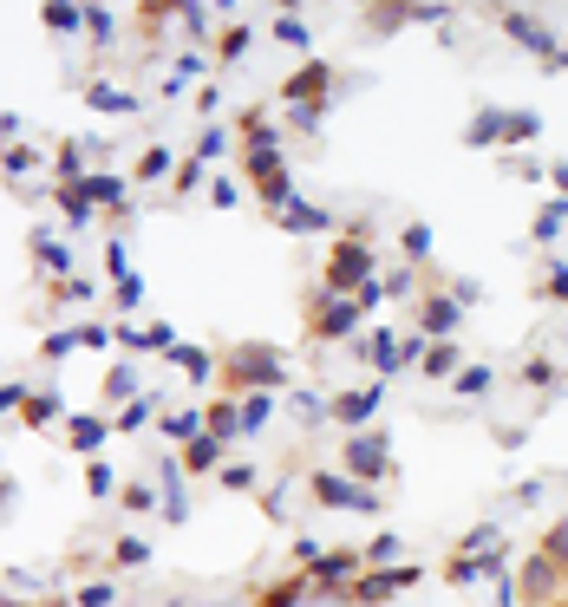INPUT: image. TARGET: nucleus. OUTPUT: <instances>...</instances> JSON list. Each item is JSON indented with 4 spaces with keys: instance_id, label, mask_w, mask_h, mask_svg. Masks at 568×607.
Here are the masks:
<instances>
[{
    "instance_id": "obj_1",
    "label": "nucleus",
    "mask_w": 568,
    "mask_h": 607,
    "mask_svg": "<svg viewBox=\"0 0 568 607\" xmlns=\"http://www.w3.org/2000/svg\"><path fill=\"white\" fill-rule=\"evenodd\" d=\"M386 431H353L347 438V451H340V464H347V477H360L366 490H373V483H386L392 477V451H386Z\"/></svg>"
},
{
    "instance_id": "obj_2",
    "label": "nucleus",
    "mask_w": 568,
    "mask_h": 607,
    "mask_svg": "<svg viewBox=\"0 0 568 607\" xmlns=\"http://www.w3.org/2000/svg\"><path fill=\"white\" fill-rule=\"evenodd\" d=\"M307 490H314L327 510H360V516H373V510H379V497L366 490L360 477H347V470H314V477H307Z\"/></svg>"
},
{
    "instance_id": "obj_3",
    "label": "nucleus",
    "mask_w": 568,
    "mask_h": 607,
    "mask_svg": "<svg viewBox=\"0 0 568 607\" xmlns=\"http://www.w3.org/2000/svg\"><path fill=\"white\" fill-rule=\"evenodd\" d=\"M503 33H510L516 46H529V53H542V59H562V40H555V33L542 27V14H529V7H510V14H503Z\"/></svg>"
},
{
    "instance_id": "obj_4",
    "label": "nucleus",
    "mask_w": 568,
    "mask_h": 607,
    "mask_svg": "<svg viewBox=\"0 0 568 607\" xmlns=\"http://www.w3.org/2000/svg\"><path fill=\"white\" fill-rule=\"evenodd\" d=\"M353 327H360V301H347V294H320V307H314V333L320 340H347Z\"/></svg>"
},
{
    "instance_id": "obj_5",
    "label": "nucleus",
    "mask_w": 568,
    "mask_h": 607,
    "mask_svg": "<svg viewBox=\"0 0 568 607\" xmlns=\"http://www.w3.org/2000/svg\"><path fill=\"white\" fill-rule=\"evenodd\" d=\"M399 588H418V562L412 568H386V575H353V601H360V607H379V601H386V594H399Z\"/></svg>"
},
{
    "instance_id": "obj_6",
    "label": "nucleus",
    "mask_w": 568,
    "mask_h": 607,
    "mask_svg": "<svg viewBox=\"0 0 568 607\" xmlns=\"http://www.w3.org/2000/svg\"><path fill=\"white\" fill-rule=\"evenodd\" d=\"M360 353H366V366H373V373H399V366H405V333L373 327V333H366V346H360Z\"/></svg>"
},
{
    "instance_id": "obj_7",
    "label": "nucleus",
    "mask_w": 568,
    "mask_h": 607,
    "mask_svg": "<svg viewBox=\"0 0 568 607\" xmlns=\"http://www.w3.org/2000/svg\"><path fill=\"white\" fill-rule=\"evenodd\" d=\"M458 314H464V307L451 301V294L418 301V333H425V340H451V333H458Z\"/></svg>"
},
{
    "instance_id": "obj_8",
    "label": "nucleus",
    "mask_w": 568,
    "mask_h": 607,
    "mask_svg": "<svg viewBox=\"0 0 568 607\" xmlns=\"http://www.w3.org/2000/svg\"><path fill=\"white\" fill-rule=\"evenodd\" d=\"M379 399H386V386H360V392H340V399H333V418H340V425H353V431H366V418L379 412Z\"/></svg>"
},
{
    "instance_id": "obj_9",
    "label": "nucleus",
    "mask_w": 568,
    "mask_h": 607,
    "mask_svg": "<svg viewBox=\"0 0 568 607\" xmlns=\"http://www.w3.org/2000/svg\"><path fill=\"white\" fill-rule=\"evenodd\" d=\"M516 588H523L529 601H555V594H562V568H555L549 555H536V562H523V575H516Z\"/></svg>"
},
{
    "instance_id": "obj_10",
    "label": "nucleus",
    "mask_w": 568,
    "mask_h": 607,
    "mask_svg": "<svg viewBox=\"0 0 568 607\" xmlns=\"http://www.w3.org/2000/svg\"><path fill=\"white\" fill-rule=\"evenodd\" d=\"M542 138V111L536 105H503V144H536Z\"/></svg>"
},
{
    "instance_id": "obj_11",
    "label": "nucleus",
    "mask_w": 568,
    "mask_h": 607,
    "mask_svg": "<svg viewBox=\"0 0 568 607\" xmlns=\"http://www.w3.org/2000/svg\"><path fill=\"white\" fill-rule=\"evenodd\" d=\"M327 79H333V72L320 66V59H307V66L294 72L288 85H281V98H294V105H301V98H307V105H320V92H327Z\"/></svg>"
},
{
    "instance_id": "obj_12",
    "label": "nucleus",
    "mask_w": 568,
    "mask_h": 607,
    "mask_svg": "<svg viewBox=\"0 0 568 607\" xmlns=\"http://www.w3.org/2000/svg\"><path fill=\"white\" fill-rule=\"evenodd\" d=\"M418 366H425L431 379H458V366H464V346H458V340H431Z\"/></svg>"
},
{
    "instance_id": "obj_13",
    "label": "nucleus",
    "mask_w": 568,
    "mask_h": 607,
    "mask_svg": "<svg viewBox=\"0 0 568 607\" xmlns=\"http://www.w3.org/2000/svg\"><path fill=\"white\" fill-rule=\"evenodd\" d=\"M281 229H294V235H301V229L327 235V229H333V216H327V209H320V203H301V196H294V203L281 209Z\"/></svg>"
},
{
    "instance_id": "obj_14",
    "label": "nucleus",
    "mask_w": 568,
    "mask_h": 607,
    "mask_svg": "<svg viewBox=\"0 0 568 607\" xmlns=\"http://www.w3.org/2000/svg\"><path fill=\"white\" fill-rule=\"evenodd\" d=\"M464 144H471V151H484V144H503V105H484L471 118V125H464Z\"/></svg>"
},
{
    "instance_id": "obj_15",
    "label": "nucleus",
    "mask_w": 568,
    "mask_h": 607,
    "mask_svg": "<svg viewBox=\"0 0 568 607\" xmlns=\"http://www.w3.org/2000/svg\"><path fill=\"white\" fill-rule=\"evenodd\" d=\"M562 229H568V203L555 196V203H542V216H536V242H542V249H555Z\"/></svg>"
},
{
    "instance_id": "obj_16",
    "label": "nucleus",
    "mask_w": 568,
    "mask_h": 607,
    "mask_svg": "<svg viewBox=\"0 0 568 607\" xmlns=\"http://www.w3.org/2000/svg\"><path fill=\"white\" fill-rule=\"evenodd\" d=\"M490 386H497V373H490V366H458V379H451V392H458V399H484Z\"/></svg>"
},
{
    "instance_id": "obj_17",
    "label": "nucleus",
    "mask_w": 568,
    "mask_h": 607,
    "mask_svg": "<svg viewBox=\"0 0 568 607\" xmlns=\"http://www.w3.org/2000/svg\"><path fill=\"white\" fill-rule=\"evenodd\" d=\"M275 40L294 46V53H307V46H314V27H307L301 14H281V20H275Z\"/></svg>"
},
{
    "instance_id": "obj_18",
    "label": "nucleus",
    "mask_w": 568,
    "mask_h": 607,
    "mask_svg": "<svg viewBox=\"0 0 568 607\" xmlns=\"http://www.w3.org/2000/svg\"><path fill=\"white\" fill-rule=\"evenodd\" d=\"M183 464H190V470H216V464H222V438H209V431H203V438H190Z\"/></svg>"
},
{
    "instance_id": "obj_19",
    "label": "nucleus",
    "mask_w": 568,
    "mask_h": 607,
    "mask_svg": "<svg viewBox=\"0 0 568 607\" xmlns=\"http://www.w3.org/2000/svg\"><path fill=\"white\" fill-rule=\"evenodd\" d=\"M105 418H72V451H98V444H105Z\"/></svg>"
},
{
    "instance_id": "obj_20",
    "label": "nucleus",
    "mask_w": 568,
    "mask_h": 607,
    "mask_svg": "<svg viewBox=\"0 0 568 607\" xmlns=\"http://www.w3.org/2000/svg\"><path fill=\"white\" fill-rule=\"evenodd\" d=\"M85 98H92L98 111H138V98L118 92V85H85Z\"/></svg>"
},
{
    "instance_id": "obj_21",
    "label": "nucleus",
    "mask_w": 568,
    "mask_h": 607,
    "mask_svg": "<svg viewBox=\"0 0 568 607\" xmlns=\"http://www.w3.org/2000/svg\"><path fill=\"white\" fill-rule=\"evenodd\" d=\"M268 418H275V399H268V392H249V399H242V431H262Z\"/></svg>"
},
{
    "instance_id": "obj_22",
    "label": "nucleus",
    "mask_w": 568,
    "mask_h": 607,
    "mask_svg": "<svg viewBox=\"0 0 568 607\" xmlns=\"http://www.w3.org/2000/svg\"><path fill=\"white\" fill-rule=\"evenodd\" d=\"M399 249L412 255V262H425V255H431V229H425V222H405V229H399Z\"/></svg>"
},
{
    "instance_id": "obj_23",
    "label": "nucleus",
    "mask_w": 568,
    "mask_h": 607,
    "mask_svg": "<svg viewBox=\"0 0 568 607\" xmlns=\"http://www.w3.org/2000/svg\"><path fill=\"white\" fill-rule=\"evenodd\" d=\"M164 431H170V438H183V444L203 438V412H170V418H164Z\"/></svg>"
},
{
    "instance_id": "obj_24",
    "label": "nucleus",
    "mask_w": 568,
    "mask_h": 607,
    "mask_svg": "<svg viewBox=\"0 0 568 607\" xmlns=\"http://www.w3.org/2000/svg\"><path fill=\"white\" fill-rule=\"evenodd\" d=\"M399 549H405L399 536H373V542L360 549V562H392V568H399Z\"/></svg>"
},
{
    "instance_id": "obj_25",
    "label": "nucleus",
    "mask_w": 568,
    "mask_h": 607,
    "mask_svg": "<svg viewBox=\"0 0 568 607\" xmlns=\"http://www.w3.org/2000/svg\"><path fill=\"white\" fill-rule=\"evenodd\" d=\"M542 301H555V307H568V262H555L549 275H542Z\"/></svg>"
},
{
    "instance_id": "obj_26",
    "label": "nucleus",
    "mask_w": 568,
    "mask_h": 607,
    "mask_svg": "<svg viewBox=\"0 0 568 607\" xmlns=\"http://www.w3.org/2000/svg\"><path fill=\"white\" fill-rule=\"evenodd\" d=\"M40 20H46L53 33H72V27L85 20V7H40Z\"/></svg>"
},
{
    "instance_id": "obj_27",
    "label": "nucleus",
    "mask_w": 568,
    "mask_h": 607,
    "mask_svg": "<svg viewBox=\"0 0 568 607\" xmlns=\"http://www.w3.org/2000/svg\"><path fill=\"white\" fill-rule=\"evenodd\" d=\"M20 412H27L33 425H46V418H59V399H53V392H46V399H40V392H27V399H20Z\"/></svg>"
},
{
    "instance_id": "obj_28",
    "label": "nucleus",
    "mask_w": 568,
    "mask_h": 607,
    "mask_svg": "<svg viewBox=\"0 0 568 607\" xmlns=\"http://www.w3.org/2000/svg\"><path fill=\"white\" fill-rule=\"evenodd\" d=\"M164 170H170V151H157V144H151V151L138 157V183H157Z\"/></svg>"
},
{
    "instance_id": "obj_29",
    "label": "nucleus",
    "mask_w": 568,
    "mask_h": 607,
    "mask_svg": "<svg viewBox=\"0 0 568 607\" xmlns=\"http://www.w3.org/2000/svg\"><path fill=\"white\" fill-rule=\"evenodd\" d=\"M111 483H118V477H111V464H98V457H92V464H85V490H92V497H111Z\"/></svg>"
},
{
    "instance_id": "obj_30",
    "label": "nucleus",
    "mask_w": 568,
    "mask_h": 607,
    "mask_svg": "<svg viewBox=\"0 0 568 607\" xmlns=\"http://www.w3.org/2000/svg\"><path fill=\"white\" fill-rule=\"evenodd\" d=\"M542 555H549L555 568H568V523H555V529H549V542H542Z\"/></svg>"
},
{
    "instance_id": "obj_31",
    "label": "nucleus",
    "mask_w": 568,
    "mask_h": 607,
    "mask_svg": "<svg viewBox=\"0 0 568 607\" xmlns=\"http://www.w3.org/2000/svg\"><path fill=\"white\" fill-rule=\"evenodd\" d=\"M85 27H92L98 40H111V33H118V14H111V7H85Z\"/></svg>"
},
{
    "instance_id": "obj_32",
    "label": "nucleus",
    "mask_w": 568,
    "mask_h": 607,
    "mask_svg": "<svg viewBox=\"0 0 568 607\" xmlns=\"http://www.w3.org/2000/svg\"><path fill=\"white\" fill-rule=\"evenodd\" d=\"M249 40H255V27H229V33H222V59H242V53H249Z\"/></svg>"
},
{
    "instance_id": "obj_33",
    "label": "nucleus",
    "mask_w": 568,
    "mask_h": 607,
    "mask_svg": "<svg viewBox=\"0 0 568 607\" xmlns=\"http://www.w3.org/2000/svg\"><path fill=\"white\" fill-rule=\"evenodd\" d=\"M183 366V373H196V379H209V353H196V346H177V353H170Z\"/></svg>"
},
{
    "instance_id": "obj_34",
    "label": "nucleus",
    "mask_w": 568,
    "mask_h": 607,
    "mask_svg": "<svg viewBox=\"0 0 568 607\" xmlns=\"http://www.w3.org/2000/svg\"><path fill=\"white\" fill-rule=\"evenodd\" d=\"M288 405H294V418H327V412H333V405H327V399H314V392H294Z\"/></svg>"
},
{
    "instance_id": "obj_35",
    "label": "nucleus",
    "mask_w": 568,
    "mask_h": 607,
    "mask_svg": "<svg viewBox=\"0 0 568 607\" xmlns=\"http://www.w3.org/2000/svg\"><path fill=\"white\" fill-rule=\"evenodd\" d=\"M151 412H157V392H151V399H131L125 412H118V425L131 431V425H144V418H151Z\"/></svg>"
},
{
    "instance_id": "obj_36",
    "label": "nucleus",
    "mask_w": 568,
    "mask_h": 607,
    "mask_svg": "<svg viewBox=\"0 0 568 607\" xmlns=\"http://www.w3.org/2000/svg\"><path fill=\"white\" fill-rule=\"evenodd\" d=\"M151 503H157V497H151V483H125V510H131V516H144Z\"/></svg>"
},
{
    "instance_id": "obj_37",
    "label": "nucleus",
    "mask_w": 568,
    "mask_h": 607,
    "mask_svg": "<svg viewBox=\"0 0 568 607\" xmlns=\"http://www.w3.org/2000/svg\"><path fill=\"white\" fill-rule=\"evenodd\" d=\"M33 255H40V262H46V268H66V249H59V242H46V229H40V235H33Z\"/></svg>"
},
{
    "instance_id": "obj_38",
    "label": "nucleus",
    "mask_w": 568,
    "mask_h": 607,
    "mask_svg": "<svg viewBox=\"0 0 568 607\" xmlns=\"http://www.w3.org/2000/svg\"><path fill=\"white\" fill-rule=\"evenodd\" d=\"M144 555H151V542H144V536H125V542H118V562H125V568H138Z\"/></svg>"
},
{
    "instance_id": "obj_39",
    "label": "nucleus",
    "mask_w": 568,
    "mask_h": 607,
    "mask_svg": "<svg viewBox=\"0 0 568 607\" xmlns=\"http://www.w3.org/2000/svg\"><path fill=\"white\" fill-rule=\"evenodd\" d=\"M131 392H138V373H131V366H118V373H111V392H105V399H131Z\"/></svg>"
},
{
    "instance_id": "obj_40",
    "label": "nucleus",
    "mask_w": 568,
    "mask_h": 607,
    "mask_svg": "<svg viewBox=\"0 0 568 607\" xmlns=\"http://www.w3.org/2000/svg\"><path fill=\"white\" fill-rule=\"evenodd\" d=\"M209 196H216V209H236V203H242V190H236V177H216V190H209Z\"/></svg>"
},
{
    "instance_id": "obj_41",
    "label": "nucleus",
    "mask_w": 568,
    "mask_h": 607,
    "mask_svg": "<svg viewBox=\"0 0 568 607\" xmlns=\"http://www.w3.org/2000/svg\"><path fill=\"white\" fill-rule=\"evenodd\" d=\"M79 607H111V581H92V588H79Z\"/></svg>"
},
{
    "instance_id": "obj_42",
    "label": "nucleus",
    "mask_w": 568,
    "mask_h": 607,
    "mask_svg": "<svg viewBox=\"0 0 568 607\" xmlns=\"http://www.w3.org/2000/svg\"><path fill=\"white\" fill-rule=\"evenodd\" d=\"M523 379H529V386H555V366H549V359H529Z\"/></svg>"
},
{
    "instance_id": "obj_43",
    "label": "nucleus",
    "mask_w": 568,
    "mask_h": 607,
    "mask_svg": "<svg viewBox=\"0 0 568 607\" xmlns=\"http://www.w3.org/2000/svg\"><path fill=\"white\" fill-rule=\"evenodd\" d=\"M138 301H144V281L125 275V281H118V307H138Z\"/></svg>"
},
{
    "instance_id": "obj_44",
    "label": "nucleus",
    "mask_w": 568,
    "mask_h": 607,
    "mask_svg": "<svg viewBox=\"0 0 568 607\" xmlns=\"http://www.w3.org/2000/svg\"><path fill=\"white\" fill-rule=\"evenodd\" d=\"M222 483H229V490H249L255 470H249V464H229V470H222Z\"/></svg>"
},
{
    "instance_id": "obj_45",
    "label": "nucleus",
    "mask_w": 568,
    "mask_h": 607,
    "mask_svg": "<svg viewBox=\"0 0 568 607\" xmlns=\"http://www.w3.org/2000/svg\"><path fill=\"white\" fill-rule=\"evenodd\" d=\"M222 144H229V138H222V131H203V144H196V157H222Z\"/></svg>"
},
{
    "instance_id": "obj_46",
    "label": "nucleus",
    "mask_w": 568,
    "mask_h": 607,
    "mask_svg": "<svg viewBox=\"0 0 568 607\" xmlns=\"http://www.w3.org/2000/svg\"><path fill=\"white\" fill-rule=\"evenodd\" d=\"M549 183H555V196L568 203V157H562V164H549Z\"/></svg>"
},
{
    "instance_id": "obj_47",
    "label": "nucleus",
    "mask_w": 568,
    "mask_h": 607,
    "mask_svg": "<svg viewBox=\"0 0 568 607\" xmlns=\"http://www.w3.org/2000/svg\"><path fill=\"white\" fill-rule=\"evenodd\" d=\"M20 399H27V392H20V386H0V412H14Z\"/></svg>"
},
{
    "instance_id": "obj_48",
    "label": "nucleus",
    "mask_w": 568,
    "mask_h": 607,
    "mask_svg": "<svg viewBox=\"0 0 568 607\" xmlns=\"http://www.w3.org/2000/svg\"><path fill=\"white\" fill-rule=\"evenodd\" d=\"M562 66H568V46H562Z\"/></svg>"
}]
</instances>
